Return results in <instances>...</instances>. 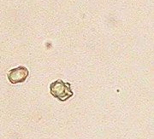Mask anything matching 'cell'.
<instances>
[{
    "label": "cell",
    "instance_id": "obj_1",
    "mask_svg": "<svg viewBox=\"0 0 154 139\" xmlns=\"http://www.w3.org/2000/svg\"><path fill=\"white\" fill-rule=\"evenodd\" d=\"M50 93L61 102H65L74 96L71 84L62 79H57L50 84Z\"/></svg>",
    "mask_w": 154,
    "mask_h": 139
},
{
    "label": "cell",
    "instance_id": "obj_2",
    "mask_svg": "<svg viewBox=\"0 0 154 139\" xmlns=\"http://www.w3.org/2000/svg\"><path fill=\"white\" fill-rule=\"evenodd\" d=\"M29 75V71L26 67L19 66L9 71L8 78L11 84H19L24 82Z\"/></svg>",
    "mask_w": 154,
    "mask_h": 139
}]
</instances>
